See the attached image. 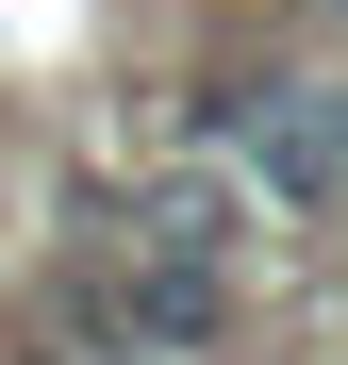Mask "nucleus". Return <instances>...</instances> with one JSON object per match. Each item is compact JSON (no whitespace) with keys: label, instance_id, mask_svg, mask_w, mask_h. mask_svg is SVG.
Segmentation results:
<instances>
[{"label":"nucleus","instance_id":"obj_1","mask_svg":"<svg viewBox=\"0 0 348 365\" xmlns=\"http://www.w3.org/2000/svg\"><path fill=\"white\" fill-rule=\"evenodd\" d=\"M216 316H232V266H183V250H116L83 282V332H116V349H199Z\"/></svg>","mask_w":348,"mask_h":365},{"label":"nucleus","instance_id":"obj_2","mask_svg":"<svg viewBox=\"0 0 348 365\" xmlns=\"http://www.w3.org/2000/svg\"><path fill=\"white\" fill-rule=\"evenodd\" d=\"M0 365H50V349H0Z\"/></svg>","mask_w":348,"mask_h":365}]
</instances>
